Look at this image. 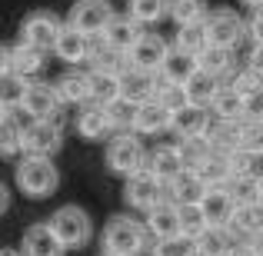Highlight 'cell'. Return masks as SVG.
<instances>
[{
  "label": "cell",
  "instance_id": "6da1fadb",
  "mask_svg": "<svg viewBox=\"0 0 263 256\" xmlns=\"http://www.w3.org/2000/svg\"><path fill=\"white\" fill-rule=\"evenodd\" d=\"M47 226H50V233L57 237V243L64 246V253L67 250H84L90 240H93V220H90V213L77 203L60 206Z\"/></svg>",
  "mask_w": 263,
  "mask_h": 256
},
{
  "label": "cell",
  "instance_id": "7a4b0ae2",
  "mask_svg": "<svg viewBox=\"0 0 263 256\" xmlns=\"http://www.w3.org/2000/svg\"><path fill=\"white\" fill-rule=\"evenodd\" d=\"M13 180H17L20 193L30 200H44L57 190L60 183V173L53 167V160L47 156H24V160L13 167Z\"/></svg>",
  "mask_w": 263,
  "mask_h": 256
},
{
  "label": "cell",
  "instance_id": "3957f363",
  "mask_svg": "<svg viewBox=\"0 0 263 256\" xmlns=\"http://www.w3.org/2000/svg\"><path fill=\"white\" fill-rule=\"evenodd\" d=\"M203 33H206V47L233 50L247 37V20L237 10H230V7H213L203 17Z\"/></svg>",
  "mask_w": 263,
  "mask_h": 256
},
{
  "label": "cell",
  "instance_id": "277c9868",
  "mask_svg": "<svg viewBox=\"0 0 263 256\" xmlns=\"http://www.w3.org/2000/svg\"><path fill=\"white\" fill-rule=\"evenodd\" d=\"M107 167L110 173L127 180L130 173L147 167V150H143L140 136L137 133H114L107 143Z\"/></svg>",
  "mask_w": 263,
  "mask_h": 256
},
{
  "label": "cell",
  "instance_id": "5b68a950",
  "mask_svg": "<svg viewBox=\"0 0 263 256\" xmlns=\"http://www.w3.org/2000/svg\"><path fill=\"white\" fill-rule=\"evenodd\" d=\"M147 246V233L137 220L130 216H114L103 230V253L114 256H140V250Z\"/></svg>",
  "mask_w": 263,
  "mask_h": 256
},
{
  "label": "cell",
  "instance_id": "8992f818",
  "mask_svg": "<svg viewBox=\"0 0 263 256\" xmlns=\"http://www.w3.org/2000/svg\"><path fill=\"white\" fill-rule=\"evenodd\" d=\"M60 143L64 140H60L57 120H30L27 127H20V150H24V156H47V160H53Z\"/></svg>",
  "mask_w": 263,
  "mask_h": 256
},
{
  "label": "cell",
  "instance_id": "52a82bcc",
  "mask_svg": "<svg viewBox=\"0 0 263 256\" xmlns=\"http://www.w3.org/2000/svg\"><path fill=\"white\" fill-rule=\"evenodd\" d=\"M60 24H64V20H60L53 10H33V13H27L24 24H20L17 44H27V47H33V50L47 53V50H50V44H53V37H57V30H60Z\"/></svg>",
  "mask_w": 263,
  "mask_h": 256
},
{
  "label": "cell",
  "instance_id": "ba28073f",
  "mask_svg": "<svg viewBox=\"0 0 263 256\" xmlns=\"http://www.w3.org/2000/svg\"><path fill=\"white\" fill-rule=\"evenodd\" d=\"M110 17H114V7H110L107 0H77V4L70 7V13H67V27H73L77 33L97 40Z\"/></svg>",
  "mask_w": 263,
  "mask_h": 256
},
{
  "label": "cell",
  "instance_id": "9c48e42d",
  "mask_svg": "<svg viewBox=\"0 0 263 256\" xmlns=\"http://www.w3.org/2000/svg\"><path fill=\"white\" fill-rule=\"evenodd\" d=\"M157 200H163V183L147 167L137 170V173H130V176L123 180V203H127V206L147 213Z\"/></svg>",
  "mask_w": 263,
  "mask_h": 256
},
{
  "label": "cell",
  "instance_id": "30bf717a",
  "mask_svg": "<svg viewBox=\"0 0 263 256\" xmlns=\"http://www.w3.org/2000/svg\"><path fill=\"white\" fill-rule=\"evenodd\" d=\"M117 90H120V103L140 107V103L154 100L157 73H143V70H134V67H123V70L117 73Z\"/></svg>",
  "mask_w": 263,
  "mask_h": 256
},
{
  "label": "cell",
  "instance_id": "8fae6325",
  "mask_svg": "<svg viewBox=\"0 0 263 256\" xmlns=\"http://www.w3.org/2000/svg\"><path fill=\"white\" fill-rule=\"evenodd\" d=\"M167 40L160 37V33H140L137 37V44L127 50V67H134V70H143V73H157V67H160V60L167 57Z\"/></svg>",
  "mask_w": 263,
  "mask_h": 256
},
{
  "label": "cell",
  "instance_id": "7c38bea8",
  "mask_svg": "<svg viewBox=\"0 0 263 256\" xmlns=\"http://www.w3.org/2000/svg\"><path fill=\"white\" fill-rule=\"evenodd\" d=\"M20 110H24L30 120H53L60 110V100L53 93L50 84H40V80H30L24 90V100H20Z\"/></svg>",
  "mask_w": 263,
  "mask_h": 256
},
{
  "label": "cell",
  "instance_id": "4fadbf2b",
  "mask_svg": "<svg viewBox=\"0 0 263 256\" xmlns=\"http://www.w3.org/2000/svg\"><path fill=\"white\" fill-rule=\"evenodd\" d=\"M143 33V27L140 24H134V20L127 17V13H114V17L107 20V27L100 30V44L103 47H110V50H117V53H123L127 57V50L137 44V37Z\"/></svg>",
  "mask_w": 263,
  "mask_h": 256
},
{
  "label": "cell",
  "instance_id": "5bb4252c",
  "mask_svg": "<svg viewBox=\"0 0 263 256\" xmlns=\"http://www.w3.org/2000/svg\"><path fill=\"white\" fill-rule=\"evenodd\" d=\"M227 233L233 237V243H260L263 206H233L230 220H227Z\"/></svg>",
  "mask_w": 263,
  "mask_h": 256
},
{
  "label": "cell",
  "instance_id": "9a60e30c",
  "mask_svg": "<svg viewBox=\"0 0 263 256\" xmlns=\"http://www.w3.org/2000/svg\"><path fill=\"white\" fill-rule=\"evenodd\" d=\"M90 47H93V40L84 37V33H77L73 27H67V24H60V30H57V37H53V44H50V50L57 53L64 64H73V67H80V64H87V57H90Z\"/></svg>",
  "mask_w": 263,
  "mask_h": 256
},
{
  "label": "cell",
  "instance_id": "2e32d148",
  "mask_svg": "<svg viewBox=\"0 0 263 256\" xmlns=\"http://www.w3.org/2000/svg\"><path fill=\"white\" fill-rule=\"evenodd\" d=\"M206 186L200 183V176L193 170H180L174 180L163 183V200H170L174 206H197Z\"/></svg>",
  "mask_w": 263,
  "mask_h": 256
},
{
  "label": "cell",
  "instance_id": "e0dca14e",
  "mask_svg": "<svg viewBox=\"0 0 263 256\" xmlns=\"http://www.w3.org/2000/svg\"><path fill=\"white\" fill-rule=\"evenodd\" d=\"M167 123H170V110L160 107L157 100H147V103H140V107H134L130 133H137V136H157V133H167Z\"/></svg>",
  "mask_w": 263,
  "mask_h": 256
},
{
  "label": "cell",
  "instance_id": "ac0fdd59",
  "mask_svg": "<svg viewBox=\"0 0 263 256\" xmlns=\"http://www.w3.org/2000/svg\"><path fill=\"white\" fill-rule=\"evenodd\" d=\"M197 210H200V216H203L206 226H227V220H230V213H233V200H230V193H227V186H206L200 203H197Z\"/></svg>",
  "mask_w": 263,
  "mask_h": 256
},
{
  "label": "cell",
  "instance_id": "d6986e66",
  "mask_svg": "<svg viewBox=\"0 0 263 256\" xmlns=\"http://www.w3.org/2000/svg\"><path fill=\"white\" fill-rule=\"evenodd\" d=\"M206 123H210V113L206 110H197V107H177L174 113H170V123L167 130L177 136V140H193V136H203Z\"/></svg>",
  "mask_w": 263,
  "mask_h": 256
},
{
  "label": "cell",
  "instance_id": "ffe728a7",
  "mask_svg": "<svg viewBox=\"0 0 263 256\" xmlns=\"http://www.w3.org/2000/svg\"><path fill=\"white\" fill-rule=\"evenodd\" d=\"M20 256H64V246L57 243V237L50 233L47 223H33L24 230V240H20Z\"/></svg>",
  "mask_w": 263,
  "mask_h": 256
},
{
  "label": "cell",
  "instance_id": "44dd1931",
  "mask_svg": "<svg viewBox=\"0 0 263 256\" xmlns=\"http://www.w3.org/2000/svg\"><path fill=\"white\" fill-rule=\"evenodd\" d=\"M206 110L213 113V120H223V123H237V120H243V116L250 113V110H247V100L230 84L217 87V93H213V100H210Z\"/></svg>",
  "mask_w": 263,
  "mask_h": 256
},
{
  "label": "cell",
  "instance_id": "7402d4cb",
  "mask_svg": "<svg viewBox=\"0 0 263 256\" xmlns=\"http://www.w3.org/2000/svg\"><path fill=\"white\" fill-rule=\"evenodd\" d=\"M193 73H197V60L186 57V53H180V50H174V47L167 50V57H163L160 67H157V80L167 84V87H183Z\"/></svg>",
  "mask_w": 263,
  "mask_h": 256
},
{
  "label": "cell",
  "instance_id": "603a6c76",
  "mask_svg": "<svg viewBox=\"0 0 263 256\" xmlns=\"http://www.w3.org/2000/svg\"><path fill=\"white\" fill-rule=\"evenodd\" d=\"M143 233H147L150 240H163V237H174L177 230V206L170 203V200H157L154 206L147 210V220H143Z\"/></svg>",
  "mask_w": 263,
  "mask_h": 256
},
{
  "label": "cell",
  "instance_id": "cb8c5ba5",
  "mask_svg": "<svg viewBox=\"0 0 263 256\" xmlns=\"http://www.w3.org/2000/svg\"><path fill=\"white\" fill-rule=\"evenodd\" d=\"M77 133L84 136V140H107V136H114L107 110L97 107V103H84L80 113H77Z\"/></svg>",
  "mask_w": 263,
  "mask_h": 256
},
{
  "label": "cell",
  "instance_id": "d4e9b609",
  "mask_svg": "<svg viewBox=\"0 0 263 256\" xmlns=\"http://www.w3.org/2000/svg\"><path fill=\"white\" fill-rule=\"evenodd\" d=\"M233 206H263V180L260 173H237L227 183Z\"/></svg>",
  "mask_w": 263,
  "mask_h": 256
},
{
  "label": "cell",
  "instance_id": "484cf974",
  "mask_svg": "<svg viewBox=\"0 0 263 256\" xmlns=\"http://www.w3.org/2000/svg\"><path fill=\"white\" fill-rule=\"evenodd\" d=\"M53 93H57L60 103H73V107H84L90 100V77L84 70H67L57 77L53 84Z\"/></svg>",
  "mask_w": 263,
  "mask_h": 256
},
{
  "label": "cell",
  "instance_id": "4316f807",
  "mask_svg": "<svg viewBox=\"0 0 263 256\" xmlns=\"http://www.w3.org/2000/svg\"><path fill=\"white\" fill-rule=\"evenodd\" d=\"M7 70L24 77V80H30L44 70V53L27 47V44H13V47H7Z\"/></svg>",
  "mask_w": 263,
  "mask_h": 256
},
{
  "label": "cell",
  "instance_id": "83f0119b",
  "mask_svg": "<svg viewBox=\"0 0 263 256\" xmlns=\"http://www.w3.org/2000/svg\"><path fill=\"white\" fill-rule=\"evenodd\" d=\"M217 87H220L217 77H210V73H200V70H197L183 87H180V93H183V103H186V107L206 110V107H210V100H213V93H217Z\"/></svg>",
  "mask_w": 263,
  "mask_h": 256
},
{
  "label": "cell",
  "instance_id": "f1b7e54d",
  "mask_svg": "<svg viewBox=\"0 0 263 256\" xmlns=\"http://www.w3.org/2000/svg\"><path fill=\"white\" fill-rule=\"evenodd\" d=\"M147 170L154 173L160 183H167V180H174L180 170H183V163H180L177 156V147L174 143H163V147H157L154 153H147Z\"/></svg>",
  "mask_w": 263,
  "mask_h": 256
},
{
  "label": "cell",
  "instance_id": "f546056e",
  "mask_svg": "<svg viewBox=\"0 0 263 256\" xmlns=\"http://www.w3.org/2000/svg\"><path fill=\"white\" fill-rule=\"evenodd\" d=\"M230 87H233V90H237V93L247 100V110H250V113H257V103H260V87H263L260 67H257V64H247L243 70H237V77L230 80Z\"/></svg>",
  "mask_w": 263,
  "mask_h": 256
},
{
  "label": "cell",
  "instance_id": "4dcf8cb0",
  "mask_svg": "<svg viewBox=\"0 0 263 256\" xmlns=\"http://www.w3.org/2000/svg\"><path fill=\"white\" fill-rule=\"evenodd\" d=\"M193 243H197V256H227L237 246L233 237L227 233V226H206Z\"/></svg>",
  "mask_w": 263,
  "mask_h": 256
},
{
  "label": "cell",
  "instance_id": "1f68e13d",
  "mask_svg": "<svg viewBox=\"0 0 263 256\" xmlns=\"http://www.w3.org/2000/svg\"><path fill=\"white\" fill-rule=\"evenodd\" d=\"M197 70L210 73V77L223 80L227 73L233 70V50H223V47H206L203 53L197 57Z\"/></svg>",
  "mask_w": 263,
  "mask_h": 256
},
{
  "label": "cell",
  "instance_id": "d6a6232c",
  "mask_svg": "<svg viewBox=\"0 0 263 256\" xmlns=\"http://www.w3.org/2000/svg\"><path fill=\"white\" fill-rule=\"evenodd\" d=\"M210 4L206 0H167V17H174L177 27H186V24H203Z\"/></svg>",
  "mask_w": 263,
  "mask_h": 256
},
{
  "label": "cell",
  "instance_id": "836d02e7",
  "mask_svg": "<svg viewBox=\"0 0 263 256\" xmlns=\"http://www.w3.org/2000/svg\"><path fill=\"white\" fill-rule=\"evenodd\" d=\"M193 173L200 176L203 186H227V183H230V163H227L223 153H213V150H210V156H206Z\"/></svg>",
  "mask_w": 263,
  "mask_h": 256
},
{
  "label": "cell",
  "instance_id": "e575fe53",
  "mask_svg": "<svg viewBox=\"0 0 263 256\" xmlns=\"http://www.w3.org/2000/svg\"><path fill=\"white\" fill-rule=\"evenodd\" d=\"M87 64L93 67L90 73H110V77H117V73L127 67V57L117 53V50H110V47H103V44H93V47H90Z\"/></svg>",
  "mask_w": 263,
  "mask_h": 256
},
{
  "label": "cell",
  "instance_id": "d590c367",
  "mask_svg": "<svg viewBox=\"0 0 263 256\" xmlns=\"http://www.w3.org/2000/svg\"><path fill=\"white\" fill-rule=\"evenodd\" d=\"M90 77V100L87 103H97V107H114L120 100V90H117V77L110 73H87Z\"/></svg>",
  "mask_w": 263,
  "mask_h": 256
},
{
  "label": "cell",
  "instance_id": "8d00e7d4",
  "mask_svg": "<svg viewBox=\"0 0 263 256\" xmlns=\"http://www.w3.org/2000/svg\"><path fill=\"white\" fill-rule=\"evenodd\" d=\"M174 50H180V53H186V57L197 60L200 53L206 50V33H203V24H186V27H177Z\"/></svg>",
  "mask_w": 263,
  "mask_h": 256
},
{
  "label": "cell",
  "instance_id": "74e56055",
  "mask_svg": "<svg viewBox=\"0 0 263 256\" xmlns=\"http://www.w3.org/2000/svg\"><path fill=\"white\" fill-rule=\"evenodd\" d=\"M127 17L134 24H160L167 17V0H127Z\"/></svg>",
  "mask_w": 263,
  "mask_h": 256
},
{
  "label": "cell",
  "instance_id": "f35d334b",
  "mask_svg": "<svg viewBox=\"0 0 263 256\" xmlns=\"http://www.w3.org/2000/svg\"><path fill=\"white\" fill-rule=\"evenodd\" d=\"M177 156L180 163H183V170H197L200 163L210 156V143L203 140V136H193V140H177Z\"/></svg>",
  "mask_w": 263,
  "mask_h": 256
},
{
  "label": "cell",
  "instance_id": "ab89813d",
  "mask_svg": "<svg viewBox=\"0 0 263 256\" xmlns=\"http://www.w3.org/2000/svg\"><path fill=\"white\" fill-rule=\"evenodd\" d=\"M27 84H30V80L17 77V73H10V70H4V73H0V107H4V110L20 107Z\"/></svg>",
  "mask_w": 263,
  "mask_h": 256
},
{
  "label": "cell",
  "instance_id": "60d3db41",
  "mask_svg": "<svg viewBox=\"0 0 263 256\" xmlns=\"http://www.w3.org/2000/svg\"><path fill=\"white\" fill-rule=\"evenodd\" d=\"M154 256H197V243L183 233H174V237L154 240Z\"/></svg>",
  "mask_w": 263,
  "mask_h": 256
},
{
  "label": "cell",
  "instance_id": "b9f144b4",
  "mask_svg": "<svg viewBox=\"0 0 263 256\" xmlns=\"http://www.w3.org/2000/svg\"><path fill=\"white\" fill-rule=\"evenodd\" d=\"M20 153V123L10 113L0 120V156H17Z\"/></svg>",
  "mask_w": 263,
  "mask_h": 256
},
{
  "label": "cell",
  "instance_id": "7bdbcfd3",
  "mask_svg": "<svg viewBox=\"0 0 263 256\" xmlns=\"http://www.w3.org/2000/svg\"><path fill=\"white\" fill-rule=\"evenodd\" d=\"M177 230L183 233V237H190V240H197L200 233L206 230V223H203V216H200L197 206H177Z\"/></svg>",
  "mask_w": 263,
  "mask_h": 256
},
{
  "label": "cell",
  "instance_id": "ee69618b",
  "mask_svg": "<svg viewBox=\"0 0 263 256\" xmlns=\"http://www.w3.org/2000/svg\"><path fill=\"white\" fill-rule=\"evenodd\" d=\"M227 256H260V243H237Z\"/></svg>",
  "mask_w": 263,
  "mask_h": 256
},
{
  "label": "cell",
  "instance_id": "f6af8a7d",
  "mask_svg": "<svg viewBox=\"0 0 263 256\" xmlns=\"http://www.w3.org/2000/svg\"><path fill=\"white\" fill-rule=\"evenodd\" d=\"M7 206H10V190L0 183V213H7Z\"/></svg>",
  "mask_w": 263,
  "mask_h": 256
},
{
  "label": "cell",
  "instance_id": "bcb514c9",
  "mask_svg": "<svg viewBox=\"0 0 263 256\" xmlns=\"http://www.w3.org/2000/svg\"><path fill=\"white\" fill-rule=\"evenodd\" d=\"M4 70H7V47L0 44V73H4Z\"/></svg>",
  "mask_w": 263,
  "mask_h": 256
},
{
  "label": "cell",
  "instance_id": "7dc6e473",
  "mask_svg": "<svg viewBox=\"0 0 263 256\" xmlns=\"http://www.w3.org/2000/svg\"><path fill=\"white\" fill-rule=\"evenodd\" d=\"M260 4L263 0H243V7H250V10H260Z\"/></svg>",
  "mask_w": 263,
  "mask_h": 256
},
{
  "label": "cell",
  "instance_id": "c3c4849f",
  "mask_svg": "<svg viewBox=\"0 0 263 256\" xmlns=\"http://www.w3.org/2000/svg\"><path fill=\"white\" fill-rule=\"evenodd\" d=\"M0 256H20L17 250H0Z\"/></svg>",
  "mask_w": 263,
  "mask_h": 256
},
{
  "label": "cell",
  "instance_id": "681fc988",
  "mask_svg": "<svg viewBox=\"0 0 263 256\" xmlns=\"http://www.w3.org/2000/svg\"><path fill=\"white\" fill-rule=\"evenodd\" d=\"M4 116H7V110H4V107H0V120H4Z\"/></svg>",
  "mask_w": 263,
  "mask_h": 256
},
{
  "label": "cell",
  "instance_id": "f907efd6",
  "mask_svg": "<svg viewBox=\"0 0 263 256\" xmlns=\"http://www.w3.org/2000/svg\"><path fill=\"white\" fill-rule=\"evenodd\" d=\"M100 256H114V253H100Z\"/></svg>",
  "mask_w": 263,
  "mask_h": 256
}]
</instances>
